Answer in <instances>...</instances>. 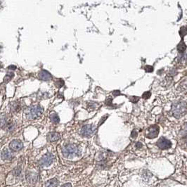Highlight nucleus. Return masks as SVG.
Returning a JSON list of instances; mask_svg holds the SVG:
<instances>
[{
  "instance_id": "nucleus-24",
  "label": "nucleus",
  "mask_w": 187,
  "mask_h": 187,
  "mask_svg": "<svg viewBox=\"0 0 187 187\" xmlns=\"http://www.w3.org/2000/svg\"><path fill=\"white\" fill-rule=\"evenodd\" d=\"M136 147L138 148V149H140L141 147H142V144L140 143V142H138V143L136 144Z\"/></svg>"
},
{
  "instance_id": "nucleus-18",
  "label": "nucleus",
  "mask_w": 187,
  "mask_h": 187,
  "mask_svg": "<svg viewBox=\"0 0 187 187\" xmlns=\"http://www.w3.org/2000/svg\"><path fill=\"white\" fill-rule=\"evenodd\" d=\"M56 85L58 87H63L64 85V82L62 80V79H60V80H58V82H56Z\"/></svg>"
},
{
  "instance_id": "nucleus-17",
  "label": "nucleus",
  "mask_w": 187,
  "mask_h": 187,
  "mask_svg": "<svg viewBox=\"0 0 187 187\" xmlns=\"http://www.w3.org/2000/svg\"><path fill=\"white\" fill-rule=\"evenodd\" d=\"M150 97H151V92H146L145 93H144L143 94V98L145 99H149Z\"/></svg>"
},
{
  "instance_id": "nucleus-14",
  "label": "nucleus",
  "mask_w": 187,
  "mask_h": 187,
  "mask_svg": "<svg viewBox=\"0 0 187 187\" xmlns=\"http://www.w3.org/2000/svg\"><path fill=\"white\" fill-rule=\"evenodd\" d=\"M177 49L179 50V51H181V52H183L185 49H186V45L184 44H179L177 47Z\"/></svg>"
},
{
  "instance_id": "nucleus-3",
  "label": "nucleus",
  "mask_w": 187,
  "mask_h": 187,
  "mask_svg": "<svg viewBox=\"0 0 187 187\" xmlns=\"http://www.w3.org/2000/svg\"><path fill=\"white\" fill-rule=\"evenodd\" d=\"M43 113V108L40 105H33L27 111V118L30 120H35L40 118Z\"/></svg>"
},
{
  "instance_id": "nucleus-20",
  "label": "nucleus",
  "mask_w": 187,
  "mask_h": 187,
  "mask_svg": "<svg viewBox=\"0 0 187 187\" xmlns=\"http://www.w3.org/2000/svg\"><path fill=\"white\" fill-rule=\"evenodd\" d=\"M130 100H131V101L133 103H136L139 100V98L137 97H132V98H131Z\"/></svg>"
},
{
  "instance_id": "nucleus-4",
  "label": "nucleus",
  "mask_w": 187,
  "mask_h": 187,
  "mask_svg": "<svg viewBox=\"0 0 187 187\" xmlns=\"http://www.w3.org/2000/svg\"><path fill=\"white\" fill-rule=\"evenodd\" d=\"M54 160V157L51 153H47L42 157V158L39 160V165L42 168H45V167H49L52 164Z\"/></svg>"
},
{
  "instance_id": "nucleus-11",
  "label": "nucleus",
  "mask_w": 187,
  "mask_h": 187,
  "mask_svg": "<svg viewBox=\"0 0 187 187\" xmlns=\"http://www.w3.org/2000/svg\"><path fill=\"white\" fill-rule=\"evenodd\" d=\"M1 158L4 160H9L13 158L12 153H11L10 151H9L7 149L4 150V151H2V153H1Z\"/></svg>"
},
{
  "instance_id": "nucleus-9",
  "label": "nucleus",
  "mask_w": 187,
  "mask_h": 187,
  "mask_svg": "<svg viewBox=\"0 0 187 187\" xmlns=\"http://www.w3.org/2000/svg\"><path fill=\"white\" fill-rule=\"evenodd\" d=\"M39 77L40 79H42V80H49V79H51V75L50 74L49 72L47 71V70H42L40 71V73H39Z\"/></svg>"
},
{
  "instance_id": "nucleus-19",
  "label": "nucleus",
  "mask_w": 187,
  "mask_h": 187,
  "mask_svg": "<svg viewBox=\"0 0 187 187\" xmlns=\"http://www.w3.org/2000/svg\"><path fill=\"white\" fill-rule=\"evenodd\" d=\"M13 76H12V75H6V76H5V77H4V82H8L9 80H11V79H12V77Z\"/></svg>"
},
{
  "instance_id": "nucleus-1",
  "label": "nucleus",
  "mask_w": 187,
  "mask_h": 187,
  "mask_svg": "<svg viewBox=\"0 0 187 187\" xmlns=\"http://www.w3.org/2000/svg\"><path fill=\"white\" fill-rule=\"evenodd\" d=\"M63 155L65 158L68 159H73L78 157L81 154V151L78 146L75 144H67L62 149Z\"/></svg>"
},
{
  "instance_id": "nucleus-22",
  "label": "nucleus",
  "mask_w": 187,
  "mask_h": 187,
  "mask_svg": "<svg viewBox=\"0 0 187 187\" xmlns=\"http://www.w3.org/2000/svg\"><path fill=\"white\" fill-rule=\"evenodd\" d=\"M61 187H72V184L70 183H66V184H63Z\"/></svg>"
},
{
  "instance_id": "nucleus-23",
  "label": "nucleus",
  "mask_w": 187,
  "mask_h": 187,
  "mask_svg": "<svg viewBox=\"0 0 187 187\" xmlns=\"http://www.w3.org/2000/svg\"><path fill=\"white\" fill-rule=\"evenodd\" d=\"M113 94H114V96H119V95H120V91H115V92H113Z\"/></svg>"
},
{
  "instance_id": "nucleus-15",
  "label": "nucleus",
  "mask_w": 187,
  "mask_h": 187,
  "mask_svg": "<svg viewBox=\"0 0 187 187\" xmlns=\"http://www.w3.org/2000/svg\"><path fill=\"white\" fill-rule=\"evenodd\" d=\"M151 176H152V175H151V174L149 172L145 171L144 172V173L143 174V175H142V177H143L144 179H149V177H151Z\"/></svg>"
},
{
  "instance_id": "nucleus-16",
  "label": "nucleus",
  "mask_w": 187,
  "mask_h": 187,
  "mask_svg": "<svg viewBox=\"0 0 187 187\" xmlns=\"http://www.w3.org/2000/svg\"><path fill=\"white\" fill-rule=\"evenodd\" d=\"M145 70L147 73H151V72H152L153 70V68L151 66H146L145 67Z\"/></svg>"
},
{
  "instance_id": "nucleus-10",
  "label": "nucleus",
  "mask_w": 187,
  "mask_h": 187,
  "mask_svg": "<svg viewBox=\"0 0 187 187\" xmlns=\"http://www.w3.org/2000/svg\"><path fill=\"white\" fill-rule=\"evenodd\" d=\"M61 138V135L57 132H50L49 134H48V139L50 142H56L60 139Z\"/></svg>"
},
{
  "instance_id": "nucleus-7",
  "label": "nucleus",
  "mask_w": 187,
  "mask_h": 187,
  "mask_svg": "<svg viewBox=\"0 0 187 187\" xmlns=\"http://www.w3.org/2000/svg\"><path fill=\"white\" fill-rule=\"evenodd\" d=\"M23 144L21 141L18 139L13 140L10 144H9V148L12 151H19L23 149Z\"/></svg>"
},
{
  "instance_id": "nucleus-12",
  "label": "nucleus",
  "mask_w": 187,
  "mask_h": 187,
  "mask_svg": "<svg viewBox=\"0 0 187 187\" xmlns=\"http://www.w3.org/2000/svg\"><path fill=\"white\" fill-rule=\"evenodd\" d=\"M58 185V181L56 178H53L48 180L45 183L46 187H57Z\"/></svg>"
},
{
  "instance_id": "nucleus-2",
  "label": "nucleus",
  "mask_w": 187,
  "mask_h": 187,
  "mask_svg": "<svg viewBox=\"0 0 187 187\" xmlns=\"http://www.w3.org/2000/svg\"><path fill=\"white\" fill-rule=\"evenodd\" d=\"M172 113L176 118H180L186 113V103L184 101H177L172 106Z\"/></svg>"
},
{
  "instance_id": "nucleus-13",
  "label": "nucleus",
  "mask_w": 187,
  "mask_h": 187,
  "mask_svg": "<svg viewBox=\"0 0 187 187\" xmlns=\"http://www.w3.org/2000/svg\"><path fill=\"white\" fill-rule=\"evenodd\" d=\"M50 119H51V122L55 124H57L60 121V118H59L58 114L56 113H53L50 115Z\"/></svg>"
},
{
  "instance_id": "nucleus-21",
  "label": "nucleus",
  "mask_w": 187,
  "mask_h": 187,
  "mask_svg": "<svg viewBox=\"0 0 187 187\" xmlns=\"http://www.w3.org/2000/svg\"><path fill=\"white\" fill-rule=\"evenodd\" d=\"M136 136H137V132H136L135 130H134L132 132V135H131V136H132V138H135Z\"/></svg>"
},
{
  "instance_id": "nucleus-6",
  "label": "nucleus",
  "mask_w": 187,
  "mask_h": 187,
  "mask_svg": "<svg viewBox=\"0 0 187 187\" xmlns=\"http://www.w3.org/2000/svg\"><path fill=\"white\" fill-rule=\"evenodd\" d=\"M157 146H158L159 149L165 150L171 148L172 143L170 140L167 139L165 137H161L157 142Z\"/></svg>"
},
{
  "instance_id": "nucleus-5",
  "label": "nucleus",
  "mask_w": 187,
  "mask_h": 187,
  "mask_svg": "<svg viewBox=\"0 0 187 187\" xmlns=\"http://www.w3.org/2000/svg\"><path fill=\"white\" fill-rule=\"evenodd\" d=\"M96 127L92 125H85L81 128L80 134L83 136H87V137H90L92 136L96 132Z\"/></svg>"
},
{
  "instance_id": "nucleus-8",
  "label": "nucleus",
  "mask_w": 187,
  "mask_h": 187,
  "mask_svg": "<svg viewBox=\"0 0 187 187\" xmlns=\"http://www.w3.org/2000/svg\"><path fill=\"white\" fill-rule=\"evenodd\" d=\"M159 127L156 125L151 126L149 129V133L147 134V137L149 139H153L158 136L159 134Z\"/></svg>"
}]
</instances>
